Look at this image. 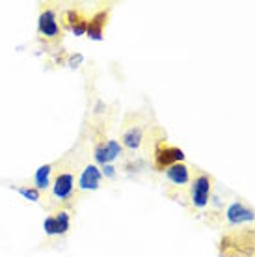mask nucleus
<instances>
[{"label":"nucleus","instance_id":"obj_1","mask_svg":"<svg viewBox=\"0 0 255 257\" xmlns=\"http://www.w3.org/2000/svg\"><path fill=\"white\" fill-rule=\"evenodd\" d=\"M220 257H255V227L223 233L218 242Z\"/></svg>","mask_w":255,"mask_h":257},{"label":"nucleus","instance_id":"obj_2","mask_svg":"<svg viewBox=\"0 0 255 257\" xmlns=\"http://www.w3.org/2000/svg\"><path fill=\"white\" fill-rule=\"evenodd\" d=\"M214 187V179L205 172H198L194 175L190 185V203L196 209H205L211 201V192Z\"/></svg>","mask_w":255,"mask_h":257},{"label":"nucleus","instance_id":"obj_3","mask_svg":"<svg viewBox=\"0 0 255 257\" xmlns=\"http://www.w3.org/2000/svg\"><path fill=\"white\" fill-rule=\"evenodd\" d=\"M185 162V151L177 146H170L166 140H160L155 148V162L153 166L157 172H164L170 166Z\"/></svg>","mask_w":255,"mask_h":257},{"label":"nucleus","instance_id":"obj_4","mask_svg":"<svg viewBox=\"0 0 255 257\" xmlns=\"http://www.w3.org/2000/svg\"><path fill=\"white\" fill-rule=\"evenodd\" d=\"M223 214H225V222L229 225H242L255 222V211L244 201H233L231 205H227Z\"/></svg>","mask_w":255,"mask_h":257},{"label":"nucleus","instance_id":"obj_5","mask_svg":"<svg viewBox=\"0 0 255 257\" xmlns=\"http://www.w3.org/2000/svg\"><path fill=\"white\" fill-rule=\"evenodd\" d=\"M69 227H71V216L67 211H60L43 220V229L49 237L65 235V233L69 231Z\"/></svg>","mask_w":255,"mask_h":257},{"label":"nucleus","instance_id":"obj_6","mask_svg":"<svg viewBox=\"0 0 255 257\" xmlns=\"http://www.w3.org/2000/svg\"><path fill=\"white\" fill-rule=\"evenodd\" d=\"M108 15H110V8H106V10H99L97 13L91 15V19H88L86 36L91 41H102L104 39V28L108 25Z\"/></svg>","mask_w":255,"mask_h":257},{"label":"nucleus","instance_id":"obj_7","mask_svg":"<svg viewBox=\"0 0 255 257\" xmlns=\"http://www.w3.org/2000/svg\"><path fill=\"white\" fill-rule=\"evenodd\" d=\"M123 146L117 140H106L101 142L95 148V161L104 166V164H112V162L121 155Z\"/></svg>","mask_w":255,"mask_h":257},{"label":"nucleus","instance_id":"obj_8","mask_svg":"<svg viewBox=\"0 0 255 257\" xmlns=\"http://www.w3.org/2000/svg\"><path fill=\"white\" fill-rule=\"evenodd\" d=\"M38 30L45 38L54 39L60 36V25H58L56 21V12L54 10H43V12L39 13Z\"/></svg>","mask_w":255,"mask_h":257},{"label":"nucleus","instance_id":"obj_9","mask_svg":"<svg viewBox=\"0 0 255 257\" xmlns=\"http://www.w3.org/2000/svg\"><path fill=\"white\" fill-rule=\"evenodd\" d=\"M73 190H75V177L69 172H64V174H58L56 179H54V185H52V194L56 196L60 201H65L73 196Z\"/></svg>","mask_w":255,"mask_h":257},{"label":"nucleus","instance_id":"obj_10","mask_svg":"<svg viewBox=\"0 0 255 257\" xmlns=\"http://www.w3.org/2000/svg\"><path fill=\"white\" fill-rule=\"evenodd\" d=\"M101 168L95 166V164H88V166L82 170L80 174V179H78V188L80 190H97L101 187Z\"/></svg>","mask_w":255,"mask_h":257},{"label":"nucleus","instance_id":"obj_11","mask_svg":"<svg viewBox=\"0 0 255 257\" xmlns=\"http://www.w3.org/2000/svg\"><path fill=\"white\" fill-rule=\"evenodd\" d=\"M164 174H166V179L170 183H173L175 187H185V185L190 183V168L186 166L185 162L173 164L168 170H164Z\"/></svg>","mask_w":255,"mask_h":257},{"label":"nucleus","instance_id":"obj_12","mask_svg":"<svg viewBox=\"0 0 255 257\" xmlns=\"http://www.w3.org/2000/svg\"><path fill=\"white\" fill-rule=\"evenodd\" d=\"M144 140V128L140 125H133L129 127L121 136V146L127 149H138Z\"/></svg>","mask_w":255,"mask_h":257},{"label":"nucleus","instance_id":"obj_13","mask_svg":"<svg viewBox=\"0 0 255 257\" xmlns=\"http://www.w3.org/2000/svg\"><path fill=\"white\" fill-rule=\"evenodd\" d=\"M51 172L52 166L51 164H43L36 170V175H34V183H36V188L38 190H45V188L51 185Z\"/></svg>","mask_w":255,"mask_h":257},{"label":"nucleus","instance_id":"obj_14","mask_svg":"<svg viewBox=\"0 0 255 257\" xmlns=\"http://www.w3.org/2000/svg\"><path fill=\"white\" fill-rule=\"evenodd\" d=\"M17 192L23 196L25 199H28V201H39V190L36 187H19L17 188Z\"/></svg>","mask_w":255,"mask_h":257},{"label":"nucleus","instance_id":"obj_15","mask_svg":"<svg viewBox=\"0 0 255 257\" xmlns=\"http://www.w3.org/2000/svg\"><path fill=\"white\" fill-rule=\"evenodd\" d=\"M82 62H84V56L77 52V54H71V56H69V60H67V65H69L71 69H77Z\"/></svg>","mask_w":255,"mask_h":257},{"label":"nucleus","instance_id":"obj_16","mask_svg":"<svg viewBox=\"0 0 255 257\" xmlns=\"http://www.w3.org/2000/svg\"><path fill=\"white\" fill-rule=\"evenodd\" d=\"M101 174L104 175V177H115V168L112 166V164H104V166H101Z\"/></svg>","mask_w":255,"mask_h":257}]
</instances>
